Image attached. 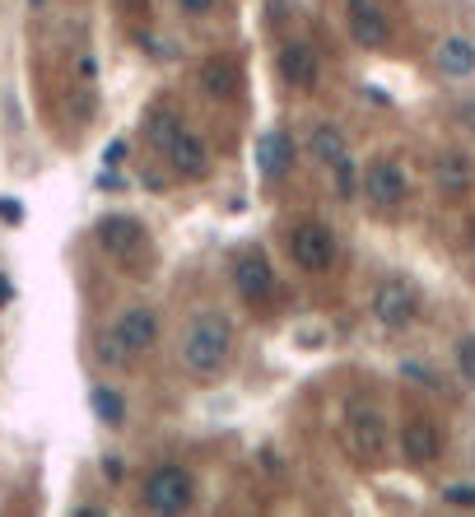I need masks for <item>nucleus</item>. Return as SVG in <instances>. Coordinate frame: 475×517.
I'll list each match as a JSON object with an SVG mask.
<instances>
[{"mask_svg":"<svg viewBox=\"0 0 475 517\" xmlns=\"http://www.w3.org/2000/svg\"><path fill=\"white\" fill-rule=\"evenodd\" d=\"M475 182V168L466 154H443L434 164V187L443 191V196H466Z\"/></svg>","mask_w":475,"mask_h":517,"instance_id":"nucleus-14","label":"nucleus"},{"mask_svg":"<svg viewBox=\"0 0 475 517\" xmlns=\"http://www.w3.org/2000/svg\"><path fill=\"white\" fill-rule=\"evenodd\" d=\"M359 187H364V196L373 205H382V210H392V205H401L406 201V191H410V182H406V173L392 164V159H378V164H368L364 168V177H359Z\"/></svg>","mask_w":475,"mask_h":517,"instance_id":"nucleus-7","label":"nucleus"},{"mask_svg":"<svg viewBox=\"0 0 475 517\" xmlns=\"http://www.w3.org/2000/svg\"><path fill=\"white\" fill-rule=\"evenodd\" d=\"M103 164H108V168H117V164H126V140H112L108 150H103Z\"/></svg>","mask_w":475,"mask_h":517,"instance_id":"nucleus-28","label":"nucleus"},{"mask_svg":"<svg viewBox=\"0 0 475 517\" xmlns=\"http://www.w3.org/2000/svg\"><path fill=\"white\" fill-rule=\"evenodd\" d=\"M145 243H150V233H145V224H140L136 215H103L98 219V247H103L108 257L131 266V261L145 252Z\"/></svg>","mask_w":475,"mask_h":517,"instance_id":"nucleus-5","label":"nucleus"},{"mask_svg":"<svg viewBox=\"0 0 475 517\" xmlns=\"http://www.w3.org/2000/svg\"><path fill=\"white\" fill-rule=\"evenodd\" d=\"M112 331L122 336V345L131 354H145V350H154V341H159V313L145 308V303H136V308H126V313L112 322Z\"/></svg>","mask_w":475,"mask_h":517,"instance_id":"nucleus-10","label":"nucleus"},{"mask_svg":"<svg viewBox=\"0 0 475 517\" xmlns=\"http://www.w3.org/2000/svg\"><path fill=\"white\" fill-rule=\"evenodd\" d=\"M233 285H238V294H243L247 303H266L275 294L271 261L261 257L257 247H252V252H238V257H233Z\"/></svg>","mask_w":475,"mask_h":517,"instance_id":"nucleus-6","label":"nucleus"},{"mask_svg":"<svg viewBox=\"0 0 475 517\" xmlns=\"http://www.w3.org/2000/svg\"><path fill=\"white\" fill-rule=\"evenodd\" d=\"M350 38L359 42V47H368V52H378V47H387V38H392L387 10H382V14H350Z\"/></svg>","mask_w":475,"mask_h":517,"instance_id":"nucleus-17","label":"nucleus"},{"mask_svg":"<svg viewBox=\"0 0 475 517\" xmlns=\"http://www.w3.org/2000/svg\"><path fill=\"white\" fill-rule=\"evenodd\" d=\"M177 131H182V117H177L173 108H150V117H145V140H150L154 150H168L177 140Z\"/></svg>","mask_w":475,"mask_h":517,"instance_id":"nucleus-19","label":"nucleus"},{"mask_svg":"<svg viewBox=\"0 0 475 517\" xmlns=\"http://www.w3.org/2000/svg\"><path fill=\"white\" fill-rule=\"evenodd\" d=\"M98 364H108V368H126L131 364V359H136V354L126 350L122 345V336H117V331H103V336H98Z\"/></svg>","mask_w":475,"mask_h":517,"instance_id":"nucleus-21","label":"nucleus"},{"mask_svg":"<svg viewBox=\"0 0 475 517\" xmlns=\"http://www.w3.org/2000/svg\"><path fill=\"white\" fill-rule=\"evenodd\" d=\"M163 159H168V168H173L177 177H187V182H196V177L210 173V145H205L196 131H177V140L163 150Z\"/></svg>","mask_w":475,"mask_h":517,"instance_id":"nucleus-9","label":"nucleus"},{"mask_svg":"<svg viewBox=\"0 0 475 517\" xmlns=\"http://www.w3.org/2000/svg\"><path fill=\"white\" fill-rule=\"evenodd\" d=\"M396 443H401V457L415 462V466H429L438 457V448H443V443H438V429L429 420H410Z\"/></svg>","mask_w":475,"mask_h":517,"instance_id":"nucleus-13","label":"nucleus"},{"mask_svg":"<svg viewBox=\"0 0 475 517\" xmlns=\"http://www.w3.org/2000/svg\"><path fill=\"white\" fill-rule=\"evenodd\" d=\"M373 317H378V327H387V331H410L415 317H420V294H415L406 280H382V285L373 289Z\"/></svg>","mask_w":475,"mask_h":517,"instance_id":"nucleus-4","label":"nucleus"},{"mask_svg":"<svg viewBox=\"0 0 475 517\" xmlns=\"http://www.w3.org/2000/svg\"><path fill=\"white\" fill-rule=\"evenodd\" d=\"M401 373H406V378H415L420 382V387H429V392H438V387H443V382L434 378V373H429V368L424 364H415V359H406V364H401Z\"/></svg>","mask_w":475,"mask_h":517,"instance_id":"nucleus-24","label":"nucleus"},{"mask_svg":"<svg viewBox=\"0 0 475 517\" xmlns=\"http://www.w3.org/2000/svg\"><path fill=\"white\" fill-rule=\"evenodd\" d=\"M434 66L443 70V75H452V80L475 75V42L471 38H443L434 52Z\"/></svg>","mask_w":475,"mask_h":517,"instance_id":"nucleus-15","label":"nucleus"},{"mask_svg":"<svg viewBox=\"0 0 475 517\" xmlns=\"http://www.w3.org/2000/svg\"><path fill=\"white\" fill-rule=\"evenodd\" d=\"M177 10H182V14H191V19H201V14H210V10H215V0H177Z\"/></svg>","mask_w":475,"mask_h":517,"instance_id":"nucleus-26","label":"nucleus"},{"mask_svg":"<svg viewBox=\"0 0 475 517\" xmlns=\"http://www.w3.org/2000/svg\"><path fill=\"white\" fill-rule=\"evenodd\" d=\"M10 294H14V289H10V280L0 275V303H10Z\"/></svg>","mask_w":475,"mask_h":517,"instance_id":"nucleus-34","label":"nucleus"},{"mask_svg":"<svg viewBox=\"0 0 475 517\" xmlns=\"http://www.w3.org/2000/svg\"><path fill=\"white\" fill-rule=\"evenodd\" d=\"M308 145H313V159H322L326 168H336L340 159H350V140H345V131H340V126H331V122L317 126Z\"/></svg>","mask_w":475,"mask_h":517,"instance_id":"nucleus-18","label":"nucleus"},{"mask_svg":"<svg viewBox=\"0 0 475 517\" xmlns=\"http://www.w3.org/2000/svg\"><path fill=\"white\" fill-rule=\"evenodd\" d=\"M257 168H261V177L280 182V177L294 168V140H289L285 131H261L257 136Z\"/></svg>","mask_w":475,"mask_h":517,"instance_id":"nucleus-12","label":"nucleus"},{"mask_svg":"<svg viewBox=\"0 0 475 517\" xmlns=\"http://www.w3.org/2000/svg\"><path fill=\"white\" fill-rule=\"evenodd\" d=\"M457 373H462L466 387H475V336L457 341Z\"/></svg>","mask_w":475,"mask_h":517,"instance_id":"nucleus-22","label":"nucleus"},{"mask_svg":"<svg viewBox=\"0 0 475 517\" xmlns=\"http://www.w3.org/2000/svg\"><path fill=\"white\" fill-rule=\"evenodd\" d=\"M0 219H5V224H19V219H24V205L10 201V196H0Z\"/></svg>","mask_w":475,"mask_h":517,"instance_id":"nucleus-27","label":"nucleus"},{"mask_svg":"<svg viewBox=\"0 0 475 517\" xmlns=\"http://www.w3.org/2000/svg\"><path fill=\"white\" fill-rule=\"evenodd\" d=\"M177 354H182V368H187V373H196V378H215L219 368L229 364V354H233L229 317L196 313L187 322V331H182V345H177Z\"/></svg>","mask_w":475,"mask_h":517,"instance_id":"nucleus-1","label":"nucleus"},{"mask_svg":"<svg viewBox=\"0 0 475 517\" xmlns=\"http://www.w3.org/2000/svg\"><path fill=\"white\" fill-rule=\"evenodd\" d=\"M80 75H84V80H94V75H98V66H94V56H80Z\"/></svg>","mask_w":475,"mask_h":517,"instance_id":"nucleus-32","label":"nucleus"},{"mask_svg":"<svg viewBox=\"0 0 475 517\" xmlns=\"http://www.w3.org/2000/svg\"><path fill=\"white\" fill-rule=\"evenodd\" d=\"M457 112H462V122L475 131V98H471V103H462V108H457Z\"/></svg>","mask_w":475,"mask_h":517,"instance_id":"nucleus-33","label":"nucleus"},{"mask_svg":"<svg viewBox=\"0 0 475 517\" xmlns=\"http://www.w3.org/2000/svg\"><path fill=\"white\" fill-rule=\"evenodd\" d=\"M117 5H122L126 14H145V10H150V0H117Z\"/></svg>","mask_w":475,"mask_h":517,"instance_id":"nucleus-31","label":"nucleus"},{"mask_svg":"<svg viewBox=\"0 0 475 517\" xmlns=\"http://www.w3.org/2000/svg\"><path fill=\"white\" fill-rule=\"evenodd\" d=\"M289 257H294V266L308 275H322L336 266L340 257V243L336 233L326 229V224H317V219H308V224H294L289 229Z\"/></svg>","mask_w":475,"mask_h":517,"instance_id":"nucleus-2","label":"nucleus"},{"mask_svg":"<svg viewBox=\"0 0 475 517\" xmlns=\"http://www.w3.org/2000/svg\"><path fill=\"white\" fill-rule=\"evenodd\" d=\"M103 476H108V480H122V462H117V457H103Z\"/></svg>","mask_w":475,"mask_h":517,"instance_id":"nucleus-30","label":"nucleus"},{"mask_svg":"<svg viewBox=\"0 0 475 517\" xmlns=\"http://www.w3.org/2000/svg\"><path fill=\"white\" fill-rule=\"evenodd\" d=\"M350 443L359 457H382V448H387V420H382L378 410L354 406L350 410Z\"/></svg>","mask_w":475,"mask_h":517,"instance_id":"nucleus-11","label":"nucleus"},{"mask_svg":"<svg viewBox=\"0 0 475 517\" xmlns=\"http://www.w3.org/2000/svg\"><path fill=\"white\" fill-rule=\"evenodd\" d=\"M238 84H243V75H238V66H233L229 56H210L201 66V89L210 98H233Z\"/></svg>","mask_w":475,"mask_h":517,"instance_id":"nucleus-16","label":"nucleus"},{"mask_svg":"<svg viewBox=\"0 0 475 517\" xmlns=\"http://www.w3.org/2000/svg\"><path fill=\"white\" fill-rule=\"evenodd\" d=\"M443 504H452V508H475V485H448V490H443Z\"/></svg>","mask_w":475,"mask_h":517,"instance_id":"nucleus-23","label":"nucleus"},{"mask_svg":"<svg viewBox=\"0 0 475 517\" xmlns=\"http://www.w3.org/2000/svg\"><path fill=\"white\" fill-rule=\"evenodd\" d=\"M336 191L345 196V201L354 196V164H350V159H340V164H336Z\"/></svg>","mask_w":475,"mask_h":517,"instance_id":"nucleus-25","label":"nucleus"},{"mask_svg":"<svg viewBox=\"0 0 475 517\" xmlns=\"http://www.w3.org/2000/svg\"><path fill=\"white\" fill-rule=\"evenodd\" d=\"M89 406H94V415L108 424V429H122V424H126V401H122V392H112V387H103V382H98L94 392H89Z\"/></svg>","mask_w":475,"mask_h":517,"instance_id":"nucleus-20","label":"nucleus"},{"mask_svg":"<svg viewBox=\"0 0 475 517\" xmlns=\"http://www.w3.org/2000/svg\"><path fill=\"white\" fill-rule=\"evenodd\" d=\"M191 494H196V485H191V476L182 466H154L150 476H145V508L150 513H163V517L187 513Z\"/></svg>","mask_w":475,"mask_h":517,"instance_id":"nucleus-3","label":"nucleus"},{"mask_svg":"<svg viewBox=\"0 0 475 517\" xmlns=\"http://www.w3.org/2000/svg\"><path fill=\"white\" fill-rule=\"evenodd\" d=\"M350 14H382V0H345Z\"/></svg>","mask_w":475,"mask_h":517,"instance_id":"nucleus-29","label":"nucleus"},{"mask_svg":"<svg viewBox=\"0 0 475 517\" xmlns=\"http://www.w3.org/2000/svg\"><path fill=\"white\" fill-rule=\"evenodd\" d=\"M275 70H280V80L294 84V89H303V94H313L317 75H322L313 42H285V47H280V56H275Z\"/></svg>","mask_w":475,"mask_h":517,"instance_id":"nucleus-8","label":"nucleus"}]
</instances>
